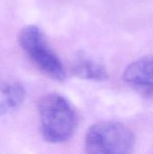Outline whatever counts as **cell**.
I'll return each mask as SVG.
<instances>
[{
  "mask_svg": "<svg viewBox=\"0 0 153 154\" xmlns=\"http://www.w3.org/2000/svg\"><path fill=\"white\" fill-rule=\"evenodd\" d=\"M2 93L4 98L0 102V116L16 110L23 104L25 97L23 86L17 82L5 85L2 88Z\"/></svg>",
  "mask_w": 153,
  "mask_h": 154,
  "instance_id": "obj_6",
  "label": "cell"
},
{
  "mask_svg": "<svg viewBox=\"0 0 153 154\" xmlns=\"http://www.w3.org/2000/svg\"><path fill=\"white\" fill-rule=\"evenodd\" d=\"M19 42L42 73L58 81L65 79L66 71L60 60L49 47L43 33L37 26L28 25L22 29Z\"/></svg>",
  "mask_w": 153,
  "mask_h": 154,
  "instance_id": "obj_3",
  "label": "cell"
},
{
  "mask_svg": "<svg viewBox=\"0 0 153 154\" xmlns=\"http://www.w3.org/2000/svg\"><path fill=\"white\" fill-rule=\"evenodd\" d=\"M43 137L52 143L68 141L75 132L78 117L70 103L62 96L50 93L43 96L38 105Z\"/></svg>",
  "mask_w": 153,
  "mask_h": 154,
  "instance_id": "obj_1",
  "label": "cell"
},
{
  "mask_svg": "<svg viewBox=\"0 0 153 154\" xmlns=\"http://www.w3.org/2000/svg\"><path fill=\"white\" fill-rule=\"evenodd\" d=\"M134 145L133 133L124 125L115 121H103L93 125L85 138V149L88 153H131Z\"/></svg>",
  "mask_w": 153,
  "mask_h": 154,
  "instance_id": "obj_2",
  "label": "cell"
},
{
  "mask_svg": "<svg viewBox=\"0 0 153 154\" xmlns=\"http://www.w3.org/2000/svg\"><path fill=\"white\" fill-rule=\"evenodd\" d=\"M124 79L139 95L153 100V56L131 63L124 72Z\"/></svg>",
  "mask_w": 153,
  "mask_h": 154,
  "instance_id": "obj_4",
  "label": "cell"
},
{
  "mask_svg": "<svg viewBox=\"0 0 153 154\" xmlns=\"http://www.w3.org/2000/svg\"><path fill=\"white\" fill-rule=\"evenodd\" d=\"M72 69L77 77L84 79L101 81L106 79L108 77L104 65L82 53L78 55Z\"/></svg>",
  "mask_w": 153,
  "mask_h": 154,
  "instance_id": "obj_5",
  "label": "cell"
}]
</instances>
